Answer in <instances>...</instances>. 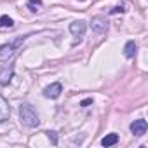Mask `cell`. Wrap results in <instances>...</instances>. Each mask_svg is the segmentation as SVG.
<instances>
[{"label":"cell","instance_id":"1","mask_svg":"<svg viewBox=\"0 0 148 148\" xmlns=\"http://www.w3.org/2000/svg\"><path fill=\"white\" fill-rule=\"evenodd\" d=\"M19 117H21V122L28 127H37L40 124L38 113L30 103H21L19 105Z\"/></svg>","mask_w":148,"mask_h":148},{"label":"cell","instance_id":"2","mask_svg":"<svg viewBox=\"0 0 148 148\" xmlns=\"http://www.w3.org/2000/svg\"><path fill=\"white\" fill-rule=\"evenodd\" d=\"M26 40V37H19L16 38L14 42L11 44H4V45H0V61H9L11 58H14V54L18 52V49L21 47V44Z\"/></svg>","mask_w":148,"mask_h":148},{"label":"cell","instance_id":"3","mask_svg":"<svg viewBox=\"0 0 148 148\" xmlns=\"http://www.w3.org/2000/svg\"><path fill=\"white\" fill-rule=\"evenodd\" d=\"M91 28H92L94 33H105V32L108 30V21H106V18H103V16H94L92 21H91Z\"/></svg>","mask_w":148,"mask_h":148},{"label":"cell","instance_id":"4","mask_svg":"<svg viewBox=\"0 0 148 148\" xmlns=\"http://www.w3.org/2000/svg\"><path fill=\"white\" fill-rule=\"evenodd\" d=\"M61 92H63V86H61L59 82H54V84H51V86H47V87L44 89V96H45V98H51V99L59 98Z\"/></svg>","mask_w":148,"mask_h":148},{"label":"cell","instance_id":"5","mask_svg":"<svg viewBox=\"0 0 148 148\" xmlns=\"http://www.w3.org/2000/svg\"><path fill=\"white\" fill-rule=\"evenodd\" d=\"M86 30H87L86 21H73V23H70V33L73 37H84Z\"/></svg>","mask_w":148,"mask_h":148},{"label":"cell","instance_id":"6","mask_svg":"<svg viewBox=\"0 0 148 148\" xmlns=\"http://www.w3.org/2000/svg\"><path fill=\"white\" fill-rule=\"evenodd\" d=\"M146 120L145 119H138V120H134L132 124H131V132L134 134V136H143L145 132H146Z\"/></svg>","mask_w":148,"mask_h":148},{"label":"cell","instance_id":"7","mask_svg":"<svg viewBox=\"0 0 148 148\" xmlns=\"http://www.w3.org/2000/svg\"><path fill=\"white\" fill-rule=\"evenodd\" d=\"M9 117H11V106H9V101H7L4 96H0V124L5 122Z\"/></svg>","mask_w":148,"mask_h":148},{"label":"cell","instance_id":"8","mask_svg":"<svg viewBox=\"0 0 148 148\" xmlns=\"http://www.w3.org/2000/svg\"><path fill=\"white\" fill-rule=\"evenodd\" d=\"M12 75H14V66H12V64L5 66L2 71H0V84H2V86H7V84L11 82Z\"/></svg>","mask_w":148,"mask_h":148},{"label":"cell","instance_id":"9","mask_svg":"<svg viewBox=\"0 0 148 148\" xmlns=\"http://www.w3.org/2000/svg\"><path fill=\"white\" fill-rule=\"evenodd\" d=\"M136 49H138V45H136V42H134V40L125 42V45H124V56H125L127 59L134 58V56H136Z\"/></svg>","mask_w":148,"mask_h":148},{"label":"cell","instance_id":"10","mask_svg":"<svg viewBox=\"0 0 148 148\" xmlns=\"http://www.w3.org/2000/svg\"><path fill=\"white\" fill-rule=\"evenodd\" d=\"M119 143V134H115V132H110V134H106L103 139H101V145L103 146H113V145H117Z\"/></svg>","mask_w":148,"mask_h":148},{"label":"cell","instance_id":"11","mask_svg":"<svg viewBox=\"0 0 148 148\" xmlns=\"http://www.w3.org/2000/svg\"><path fill=\"white\" fill-rule=\"evenodd\" d=\"M14 26V21H12V18H9V16H0V28H12Z\"/></svg>","mask_w":148,"mask_h":148},{"label":"cell","instance_id":"12","mask_svg":"<svg viewBox=\"0 0 148 148\" xmlns=\"http://www.w3.org/2000/svg\"><path fill=\"white\" fill-rule=\"evenodd\" d=\"M40 7H42V0H28V9L32 12L40 11Z\"/></svg>","mask_w":148,"mask_h":148},{"label":"cell","instance_id":"13","mask_svg":"<svg viewBox=\"0 0 148 148\" xmlns=\"http://www.w3.org/2000/svg\"><path fill=\"white\" fill-rule=\"evenodd\" d=\"M47 136H49L51 143L56 146V145H58V132H56V131H49V132H47Z\"/></svg>","mask_w":148,"mask_h":148},{"label":"cell","instance_id":"14","mask_svg":"<svg viewBox=\"0 0 148 148\" xmlns=\"http://www.w3.org/2000/svg\"><path fill=\"white\" fill-rule=\"evenodd\" d=\"M117 12H125L124 5H117V7H113V9H112V14H117Z\"/></svg>","mask_w":148,"mask_h":148},{"label":"cell","instance_id":"15","mask_svg":"<svg viewBox=\"0 0 148 148\" xmlns=\"http://www.w3.org/2000/svg\"><path fill=\"white\" fill-rule=\"evenodd\" d=\"M91 103H92V98H87V99H84V101L80 103V106H89Z\"/></svg>","mask_w":148,"mask_h":148}]
</instances>
